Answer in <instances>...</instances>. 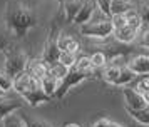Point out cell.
Wrapping results in <instances>:
<instances>
[{
    "label": "cell",
    "instance_id": "obj_7",
    "mask_svg": "<svg viewBox=\"0 0 149 127\" xmlns=\"http://www.w3.org/2000/svg\"><path fill=\"white\" fill-rule=\"evenodd\" d=\"M20 97L25 102H27L30 107H37L40 104H47V102H52V97H49L47 94L42 90V87L39 89H34V90H27V92H22Z\"/></svg>",
    "mask_w": 149,
    "mask_h": 127
},
{
    "label": "cell",
    "instance_id": "obj_15",
    "mask_svg": "<svg viewBox=\"0 0 149 127\" xmlns=\"http://www.w3.org/2000/svg\"><path fill=\"white\" fill-rule=\"evenodd\" d=\"M137 77L127 65H122L121 70H119V75H117V79L114 80V87H124V85H129L131 82H134V79Z\"/></svg>",
    "mask_w": 149,
    "mask_h": 127
},
{
    "label": "cell",
    "instance_id": "obj_10",
    "mask_svg": "<svg viewBox=\"0 0 149 127\" xmlns=\"http://www.w3.org/2000/svg\"><path fill=\"white\" fill-rule=\"evenodd\" d=\"M29 74H32L34 77H37L39 80H42L45 75L49 74V64L42 59H34L27 62V69H25Z\"/></svg>",
    "mask_w": 149,
    "mask_h": 127
},
{
    "label": "cell",
    "instance_id": "obj_29",
    "mask_svg": "<svg viewBox=\"0 0 149 127\" xmlns=\"http://www.w3.org/2000/svg\"><path fill=\"white\" fill-rule=\"evenodd\" d=\"M95 5L106 17H111V0H95Z\"/></svg>",
    "mask_w": 149,
    "mask_h": 127
},
{
    "label": "cell",
    "instance_id": "obj_3",
    "mask_svg": "<svg viewBox=\"0 0 149 127\" xmlns=\"http://www.w3.org/2000/svg\"><path fill=\"white\" fill-rule=\"evenodd\" d=\"M81 27V35L84 37H91V39H107L112 35V22H111V17H106L102 15L101 19H97L94 13L89 22L82 24Z\"/></svg>",
    "mask_w": 149,
    "mask_h": 127
},
{
    "label": "cell",
    "instance_id": "obj_14",
    "mask_svg": "<svg viewBox=\"0 0 149 127\" xmlns=\"http://www.w3.org/2000/svg\"><path fill=\"white\" fill-rule=\"evenodd\" d=\"M84 3V0H64V5H62V15L65 17L67 22H72L75 17V13L79 12L81 5Z\"/></svg>",
    "mask_w": 149,
    "mask_h": 127
},
{
    "label": "cell",
    "instance_id": "obj_4",
    "mask_svg": "<svg viewBox=\"0 0 149 127\" xmlns=\"http://www.w3.org/2000/svg\"><path fill=\"white\" fill-rule=\"evenodd\" d=\"M2 53H3V59H5V69H3V72H7L8 75H12L14 79L17 75H20L22 72H25L29 57L20 47H17L12 44V45L8 47V49H5Z\"/></svg>",
    "mask_w": 149,
    "mask_h": 127
},
{
    "label": "cell",
    "instance_id": "obj_34",
    "mask_svg": "<svg viewBox=\"0 0 149 127\" xmlns=\"http://www.w3.org/2000/svg\"><path fill=\"white\" fill-rule=\"evenodd\" d=\"M106 127H124V126H121V124H117V122H112V120H107V124H106Z\"/></svg>",
    "mask_w": 149,
    "mask_h": 127
},
{
    "label": "cell",
    "instance_id": "obj_1",
    "mask_svg": "<svg viewBox=\"0 0 149 127\" xmlns=\"http://www.w3.org/2000/svg\"><path fill=\"white\" fill-rule=\"evenodd\" d=\"M39 25L37 13L30 5L19 2V0H8L3 8V27L7 32L17 40H24L27 33Z\"/></svg>",
    "mask_w": 149,
    "mask_h": 127
},
{
    "label": "cell",
    "instance_id": "obj_19",
    "mask_svg": "<svg viewBox=\"0 0 149 127\" xmlns=\"http://www.w3.org/2000/svg\"><path fill=\"white\" fill-rule=\"evenodd\" d=\"M134 10L139 13V17L142 20V25L148 24L149 25V0H137Z\"/></svg>",
    "mask_w": 149,
    "mask_h": 127
},
{
    "label": "cell",
    "instance_id": "obj_5",
    "mask_svg": "<svg viewBox=\"0 0 149 127\" xmlns=\"http://www.w3.org/2000/svg\"><path fill=\"white\" fill-rule=\"evenodd\" d=\"M57 37H59V30H57L55 24H52L47 30V39H45L44 52H42V59L45 60L49 65L59 60L61 50H59V45H57Z\"/></svg>",
    "mask_w": 149,
    "mask_h": 127
},
{
    "label": "cell",
    "instance_id": "obj_16",
    "mask_svg": "<svg viewBox=\"0 0 149 127\" xmlns=\"http://www.w3.org/2000/svg\"><path fill=\"white\" fill-rule=\"evenodd\" d=\"M126 110H127L129 115H131L136 122H139L141 126H149V104L144 105L142 109H129V107H126Z\"/></svg>",
    "mask_w": 149,
    "mask_h": 127
},
{
    "label": "cell",
    "instance_id": "obj_21",
    "mask_svg": "<svg viewBox=\"0 0 149 127\" xmlns=\"http://www.w3.org/2000/svg\"><path fill=\"white\" fill-rule=\"evenodd\" d=\"M2 124H3V127H25L24 120H22V115H17V110L5 115L2 119Z\"/></svg>",
    "mask_w": 149,
    "mask_h": 127
},
{
    "label": "cell",
    "instance_id": "obj_35",
    "mask_svg": "<svg viewBox=\"0 0 149 127\" xmlns=\"http://www.w3.org/2000/svg\"><path fill=\"white\" fill-rule=\"evenodd\" d=\"M142 95H144V99H146V102L149 104V90H146V92H142Z\"/></svg>",
    "mask_w": 149,
    "mask_h": 127
},
{
    "label": "cell",
    "instance_id": "obj_8",
    "mask_svg": "<svg viewBox=\"0 0 149 127\" xmlns=\"http://www.w3.org/2000/svg\"><path fill=\"white\" fill-rule=\"evenodd\" d=\"M112 35H114V39L117 40V42H121V44H132V42L137 39L139 30L126 24V25L119 27V28H114V30H112Z\"/></svg>",
    "mask_w": 149,
    "mask_h": 127
},
{
    "label": "cell",
    "instance_id": "obj_32",
    "mask_svg": "<svg viewBox=\"0 0 149 127\" xmlns=\"http://www.w3.org/2000/svg\"><path fill=\"white\" fill-rule=\"evenodd\" d=\"M106 124H107V119H99L97 122L92 124V127H106Z\"/></svg>",
    "mask_w": 149,
    "mask_h": 127
},
{
    "label": "cell",
    "instance_id": "obj_36",
    "mask_svg": "<svg viewBox=\"0 0 149 127\" xmlns=\"http://www.w3.org/2000/svg\"><path fill=\"white\" fill-rule=\"evenodd\" d=\"M64 127H81V126H77V124H65Z\"/></svg>",
    "mask_w": 149,
    "mask_h": 127
},
{
    "label": "cell",
    "instance_id": "obj_12",
    "mask_svg": "<svg viewBox=\"0 0 149 127\" xmlns=\"http://www.w3.org/2000/svg\"><path fill=\"white\" fill-rule=\"evenodd\" d=\"M57 45H59L61 52H77L79 50V40L75 39V37H72V35H69V33L59 32Z\"/></svg>",
    "mask_w": 149,
    "mask_h": 127
},
{
    "label": "cell",
    "instance_id": "obj_13",
    "mask_svg": "<svg viewBox=\"0 0 149 127\" xmlns=\"http://www.w3.org/2000/svg\"><path fill=\"white\" fill-rule=\"evenodd\" d=\"M20 107H22V104L19 100L10 99V97H0V120L3 119L5 115H8V114L19 110Z\"/></svg>",
    "mask_w": 149,
    "mask_h": 127
},
{
    "label": "cell",
    "instance_id": "obj_17",
    "mask_svg": "<svg viewBox=\"0 0 149 127\" xmlns=\"http://www.w3.org/2000/svg\"><path fill=\"white\" fill-rule=\"evenodd\" d=\"M59 82H61V80L57 79V77H54L52 74H47V75L40 80L42 90L47 94L49 97H52V99H54V94H55V90H57V87H59Z\"/></svg>",
    "mask_w": 149,
    "mask_h": 127
},
{
    "label": "cell",
    "instance_id": "obj_28",
    "mask_svg": "<svg viewBox=\"0 0 149 127\" xmlns=\"http://www.w3.org/2000/svg\"><path fill=\"white\" fill-rule=\"evenodd\" d=\"M136 90H139V92H146L149 90V74H144V75H139V77H136Z\"/></svg>",
    "mask_w": 149,
    "mask_h": 127
},
{
    "label": "cell",
    "instance_id": "obj_2",
    "mask_svg": "<svg viewBox=\"0 0 149 127\" xmlns=\"http://www.w3.org/2000/svg\"><path fill=\"white\" fill-rule=\"evenodd\" d=\"M94 75H95L94 69H79L77 65H72L69 69V72L65 74V77L59 82V87H57V90H55V94H54V99L62 100L72 87L79 85L84 80L92 79Z\"/></svg>",
    "mask_w": 149,
    "mask_h": 127
},
{
    "label": "cell",
    "instance_id": "obj_27",
    "mask_svg": "<svg viewBox=\"0 0 149 127\" xmlns=\"http://www.w3.org/2000/svg\"><path fill=\"white\" fill-rule=\"evenodd\" d=\"M22 120L25 127H52V124H49L47 120H42V119H30L27 115H22Z\"/></svg>",
    "mask_w": 149,
    "mask_h": 127
},
{
    "label": "cell",
    "instance_id": "obj_18",
    "mask_svg": "<svg viewBox=\"0 0 149 127\" xmlns=\"http://www.w3.org/2000/svg\"><path fill=\"white\" fill-rule=\"evenodd\" d=\"M124 17H126V24H127V25L134 27V28H137V30L141 32L142 20H141V17H139V13L134 10V7H132V8H129L127 12L124 13Z\"/></svg>",
    "mask_w": 149,
    "mask_h": 127
},
{
    "label": "cell",
    "instance_id": "obj_6",
    "mask_svg": "<svg viewBox=\"0 0 149 127\" xmlns=\"http://www.w3.org/2000/svg\"><path fill=\"white\" fill-rule=\"evenodd\" d=\"M122 95H124V104H126V107H129V109H142L144 105H148L144 95H142L139 90H136L134 87L124 85Z\"/></svg>",
    "mask_w": 149,
    "mask_h": 127
},
{
    "label": "cell",
    "instance_id": "obj_26",
    "mask_svg": "<svg viewBox=\"0 0 149 127\" xmlns=\"http://www.w3.org/2000/svg\"><path fill=\"white\" fill-rule=\"evenodd\" d=\"M75 52H61L59 53V62H61L62 65H65V67H70L75 64Z\"/></svg>",
    "mask_w": 149,
    "mask_h": 127
},
{
    "label": "cell",
    "instance_id": "obj_25",
    "mask_svg": "<svg viewBox=\"0 0 149 127\" xmlns=\"http://www.w3.org/2000/svg\"><path fill=\"white\" fill-rule=\"evenodd\" d=\"M14 44V37L7 32V28L5 27H0V52H3L5 49Z\"/></svg>",
    "mask_w": 149,
    "mask_h": 127
},
{
    "label": "cell",
    "instance_id": "obj_20",
    "mask_svg": "<svg viewBox=\"0 0 149 127\" xmlns=\"http://www.w3.org/2000/svg\"><path fill=\"white\" fill-rule=\"evenodd\" d=\"M89 59H91V67L94 70L102 69V67L107 64V57H106V53L102 52V50H95L92 55H89Z\"/></svg>",
    "mask_w": 149,
    "mask_h": 127
},
{
    "label": "cell",
    "instance_id": "obj_31",
    "mask_svg": "<svg viewBox=\"0 0 149 127\" xmlns=\"http://www.w3.org/2000/svg\"><path fill=\"white\" fill-rule=\"evenodd\" d=\"M139 45L149 49V28H146V30H142V32H141V37H139Z\"/></svg>",
    "mask_w": 149,
    "mask_h": 127
},
{
    "label": "cell",
    "instance_id": "obj_11",
    "mask_svg": "<svg viewBox=\"0 0 149 127\" xmlns=\"http://www.w3.org/2000/svg\"><path fill=\"white\" fill-rule=\"evenodd\" d=\"M126 65L136 74V75H144L149 74V55H136L129 60Z\"/></svg>",
    "mask_w": 149,
    "mask_h": 127
},
{
    "label": "cell",
    "instance_id": "obj_23",
    "mask_svg": "<svg viewBox=\"0 0 149 127\" xmlns=\"http://www.w3.org/2000/svg\"><path fill=\"white\" fill-rule=\"evenodd\" d=\"M67 72H69V67L62 65V64L59 62V60L49 65V74H52V75H54V77H57L59 80H62V79H64V77H65V74H67Z\"/></svg>",
    "mask_w": 149,
    "mask_h": 127
},
{
    "label": "cell",
    "instance_id": "obj_22",
    "mask_svg": "<svg viewBox=\"0 0 149 127\" xmlns=\"http://www.w3.org/2000/svg\"><path fill=\"white\" fill-rule=\"evenodd\" d=\"M129 8H132L131 2H124V0H111V15H114V13H126Z\"/></svg>",
    "mask_w": 149,
    "mask_h": 127
},
{
    "label": "cell",
    "instance_id": "obj_30",
    "mask_svg": "<svg viewBox=\"0 0 149 127\" xmlns=\"http://www.w3.org/2000/svg\"><path fill=\"white\" fill-rule=\"evenodd\" d=\"M111 22H112L114 28H119V27L126 25V17H124V13H114V15H111Z\"/></svg>",
    "mask_w": 149,
    "mask_h": 127
},
{
    "label": "cell",
    "instance_id": "obj_33",
    "mask_svg": "<svg viewBox=\"0 0 149 127\" xmlns=\"http://www.w3.org/2000/svg\"><path fill=\"white\" fill-rule=\"evenodd\" d=\"M62 5H64V0H57V15H62Z\"/></svg>",
    "mask_w": 149,
    "mask_h": 127
},
{
    "label": "cell",
    "instance_id": "obj_9",
    "mask_svg": "<svg viewBox=\"0 0 149 127\" xmlns=\"http://www.w3.org/2000/svg\"><path fill=\"white\" fill-rule=\"evenodd\" d=\"M95 7H97L95 5V0H84V3L81 5L79 12L75 13L72 24H75V25H82V24L89 22L91 17H92V13L95 12Z\"/></svg>",
    "mask_w": 149,
    "mask_h": 127
},
{
    "label": "cell",
    "instance_id": "obj_37",
    "mask_svg": "<svg viewBox=\"0 0 149 127\" xmlns=\"http://www.w3.org/2000/svg\"><path fill=\"white\" fill-rule=\"evenodd\" d=\"M124 2H131V0H124Z\"/></svg>",
    "mask_w": 149,
    "mask_h": 127
},
{
    "label": "cell",
    "instance_id": "obj_24",
    "mask_svg": "<svg viewBox=\"0 0 149 127\" xmlns=\"http://www.w3.org/2000/svg\"><path fill=\"white\" fill-rule=\"evenodd\" d=\"M12 87H14V77L8 75L7 72H0V92L5 94L12 90Z\"/></svg>",
    "mask_w": 149,
    "mask_h": 127
}]
</instances>
